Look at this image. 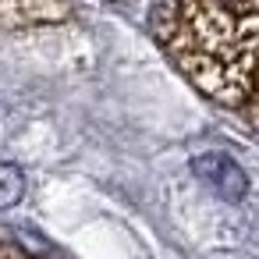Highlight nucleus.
Returning <instances> with one entry per match:
<instances>
[{"label": "nucleus", "mask_w": 259, "mask_h": 259, "mask_svg": "<svg viewBox=\"0 0 259 259\" xmlns=\"http://www.w3.org/2000/svg\"><path fill=\"white\" fill-rule=\"evenodd\" d=\"M153 32L206 96L245 103L259 68V0H163Z\"/></svg>", "instance_id": "1"}, {"label": "nucleus", "mask_w": 259, "mask_h": 259, "mask_svg": "<svg viewBox=\"0 0 259 259\" xmlns=\"http://www.w3.org/2000/svg\"><path fill=\"white\" fill-rule=\"evenodd\" d=\"M192 170H195V178H202V181H206L220 199H227V202H238V199H245V192H248L245 170H241L238 160H231L227 153H202V156L192 160Z\"/></svg>", "instance_id": "2"}, {"label": "nucleus", "mask_w": 259, "mask_h": 259, "mask_svg": "<svg viewBox=\"0 0 259 259\" xmlns=\"http://www.w3.org/2000/svg\"><path fill=\"white\" fill-rule=\"evenodd\" d=\"M25 195V174L15 163H0V209H11Z\"/></svg>", "instance_id": "3"}, {"label": "nucleus", "mask_w": 259, "mask_h": 259, "mask_svg": "<svg viewBox=\"0 0 259 259\" xmlns=\"http://www.w3.org/2000/svg\"><path fill=\"white\" fill-rule=\"evenodd\" d=\"M245 114H248V121H252V128L259 132V68H255V78H252V89H248V96H245Z\"/></svg>", "instance_id": "4"}, {"label": "nucleus", "mask_w": 259, "mask_h": 259, "mask_svg": "<svg viewBox=\"0 0 259 259\" xmlns=\"http://www.w3.org/2000/svg\"><path fill=\"white\" fill-rule=\"evenodd\" d=\"M0 259H29V255H22L18 248H11V245H4V241H0Z\"/></svg>", "instance_id": "5"}]
</instances>
